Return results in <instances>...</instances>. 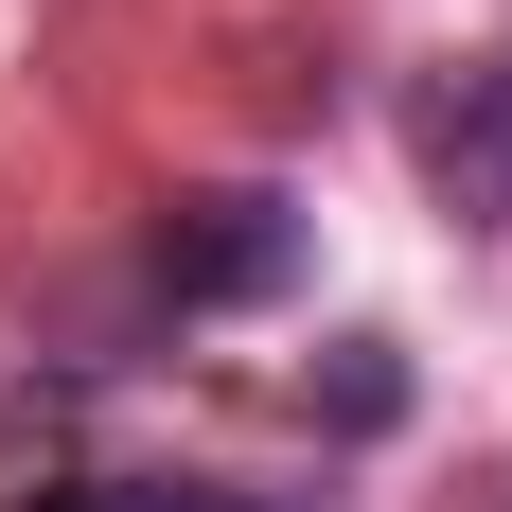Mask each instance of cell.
<instances>
[{
  "label": "cell",
  "instance_id": "6da1fadb",
  "mask_svg": "<svg viewBox=\"0 0 512 512\" xmlns=\"http://www.w3.org/2000/svg\"><path fill=\"white\" fill-rule=\"evenodd\" d=\"M407 142H424V195L460 212V230H512V53L495 71H442Z\"/></svg>",
  "mask_w": 512,
  "mask_h": 512
},
{
  "label": "cell",
  "instance_id": "7a4b0ae2",
  "mask_svg": "<svg viewBox=\"0 0 512 512\" xmlns=\"http://www.w3.org/2000/svg\"><path fill=\"white\" fill-rule=\"evenodd\" d=\"M301 265V230H283V195H195L177 230H159V283L177 301H265Z\"/></svg>",
  "mask_w": 512,
  "mask_h": 512
},
{
  "label": "cell",
  "instance_id": "3957f363",
  "mask_svg": "<svg viewBox=\"0 0 512 512\" xmlns=\"http://www.w3.org/2000/svg\"><path fill=\"white\" fill-rule=\"evenodd\" d=\"M106 512H248V495H195V477H142V495H106Z\"/></svg>",
  "mask_w": 512,
  "mask_h": 512
}]
</instances>
